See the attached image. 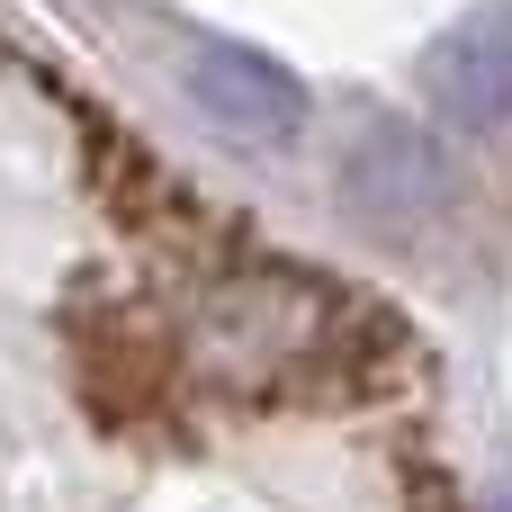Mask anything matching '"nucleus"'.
Segmentation results:
<instances>
[{"mask_svg":"<svg viewBox=\"0 0 512 512\" xmlns=\"http://www.w3.org/2000/svg\"><path fill=\"white\" fill-rule=\"evenodd\" d=\"M333 333H342V306L333 297H315L288 270H261V279H225V288L198 297L189 360L216 369L225 387H279L288 369L333 360Z\"/></svg>","mask_w":512,"mask_h":512,"instance_id":"f257e3e1","label":"nucleus"},{"mask_svg":"<svg viewBox=\"0 0 512 512\" xmlns=\"http://www.w3.org/2000/svg\"><path fill=\"white\" fill-rule=\"evenodd\" d=\"M333 180H342L351 216H360L369 234H387V243H414V234H432V225L450 216V162H441L432 135H414L405 117H369V126L342 144Z\"/></svg>","mask_w":512,"mask_h":512,"instance_id":"7ed1b4c3","label":"nucleus"},{"mask_svg":"<svg viewBox=\"0 0 512 512\" xmlns=\"http://www.w3.org/2000/svg\"><path fill=\"white\" fill-rule=\"evenodd\" d=\"M171 72H180L189 108H198L225 144H243V153H279V144L306 135V90H297V72H279V63L252 54V45L189 36Z\"/></svg>","mask_w":512,"mask_h":512,"instance_id":"f03ea898","label":"nucleus"},{"mask_svg":"<svg viewBox=\"0 0 512 512\" xmlns=\"http://www.w3.org/2000/svg\"><path fill=\"white\" fill-rule=\"evenodd\" d=\"M423 90L459 135H504L512 126V0H477L441 45L423 54Z\"/></svg>","mask_w":512,"mask_h":512,"instance_id":"20e7f679","label":"nucleus"}]
</instances>
